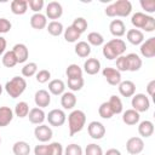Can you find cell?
Masks as SVG:
<instances>
[{
	"mask_svg": "<svg viewBox=\"0 0 155 155\" xmlns=\"http://www.w3.org/2000/svg\"><path fill=\"white\" fill-rule=\"evenodd\" d=\"M28 117H29V121L34 125H41L45 120H46V114L45 111L41 109V108H33L29 110V114H28Z\"/></svg>",
	"mask_w": 155,
	"mask_h": 155,
	"instance_id": "cell-18",
	"label": "cell"
},
{
	"mask_svg": "<svg viewBox=\"0 0 155 155\" xmlns=\"http://www.w3.org/2000/svg\"><path fill=\"white\" fill-rule=\"evenodd\" d=\"M108 103H109V105H110V108H111L114 115H115V114H121V113H122V110H124V104H122V101H121L120 97L113 94V96H110Z\"/></svg>",
	"mask_w": 155,
	"mask_h": 155,
	"instance_id": "cell-31",
	"label": "cell"
},
{
	"mask_svg": "<svg viewBox=\"0 0 155 155\" xmlns=\"http://www.w3.org/2000/svg\"><path fill=\"white\" fill-rule=\"evenodd\" d=\"M46 28H47L48 34L52 35V36H59V35L64 31L63 24H62L61 22H58V21H51V22L46 25Z\"/></svg>",
	"mask_w": 155,
	"mask_h": 155,
	"instance_id": "cell-32",
	"label": "cell"
},
{
	"mask_svg": "<svg viewBox=\"0 0 155 155\" xmlns=\"http://www.w3.org/2000/svg\"><path fill=\"white\" fill-rule=\"evenodd\" d=\"M101 70V62L97 58H87L84 63V71L88 75H96Z\"/></svg>",
	"mask_w": 155,
	"mask_h": 155,
	"instance_id": "cell-20",
	"label": "cell"
},
{
	"mask_svg": "<svg viewBox=\"0 0 155 155\" xmlns=\"http://www.w3.org/2000/svg\"><path fill=\"white\" fill-rule=\"evenodd\" d=\"M71 27H73L78 33L82 34V33L86 31V29H87V27H88V23H87V21H86L84 17H76V18L73 21Z\"/></svg>",
	"mask_w": 155,
	"mask_h": 155,
	"instance_id": "cell-38",
	"label": "cell"
},
{
	"mask_svg": "<svg viewBox=\"0 0 155 155\" xmlns=\"http://www.w3.org/2000/svg\"><path fill=\"white\" fill-rule=\"evenodd\" d=\"M44 5H45L44 0H28V6L35 13H40V11L44 8Z\"/></svg>",
	"mask_w": 155,
	"mask_h": 155,
	"instance_id": "cell-46",
	"label": "cell"
},
{
	"mask_svg": "<svg viewBox=\"0 0 155 155\" xmlns=\"http://www.w3.org/2000/svg\"><path fill=\"white\" fill-rule=\"evenodd\" d=\"M0 144H1V138H0Z\"/></svg>",
	"mask_w": 155,
	"mask_h": 155,
	"instance_id": "cell-55",
	"label": "cell"
},
{
	"mask_svg": "<svg viewBox=\"0 0 155 155\" xmlns=\"http://www.w3.org/2000/svg\"><path fill=\"white\" fill-rule=\"evenodd\" d=\"M140 6L147 13L155 12V0H140Z\"/></svg>",
	"mask_w": 155,
	"mask_h": 155,
	"instance_id": "cell-47",
	"label": "cell"
},
{
	"mask_svg": "<svg viewBox=\"0 0 155 155\" xmlns=\"http://www.w3.org/2000/svg\"><path fill=\"white\" fill-rule=\"evenodd\" d=\"M12 28V24L8 19L6 18H0V34H5L8 33Z\"/></svg>",
	"mask_w": 155,
	"mask_h": 155,
	"instance_id": "cell-49",
	"label": "cell"
},
{
	"mask_svg": "<svg viewBox=\"0 0 155 155\" xmlns=\"http://www.w3.org/2000/svg\"><path fill=\"white\" fill-rule=\"evenodd\" d=\"M15 115L18 117H25L29 114V104L27 102H18L15 107Z\"/></svg>",
	"mask_w": 155,
	"mask_h": 155,
	"instance_id": "cell-37",
	"label": "cell"
},
{
	"mask_svg": "<svg viewBox=\"0 0 155 155\" xmlns=\"http://www.w3.org/2000/svg\"><path fill=\"white\" fill-rule=\"evenodd\" d=\"M76 96L74 94V92H64L61 97V105L63 107V109L65 110H71L75 105H76Z\"/></svg>",
	"mask_w": 155,
	"mask_h": 155,
	"instance_id": "cell-21",
	"label": "cell"
},
{
	"mask_svg": "<svg viewBox=\"0 0 155 155\" xmlns=\"http://www.w3.org/2000/svg\"><path fill=\"white\" fill-rule=\"evenodd\" d=\"M27 88V81L22 76H13L5 85V91L11 98H18Z\"/></svg>",
	"mask_w": 155,
	"mask_h": 155,
	"instance_id": "cell-5",
	"label": "cell"
},
{
	"mask_svg": "<svg viewBox=\"0 0 155 155\" xmlns=\"http://www.w3.org/2000/svg\"><path fill=\"white\" fill-rule=\"evenodd\" d=\"M2 88H4V87H2L1 84H0V96H1V93H2Z\"/></svg>",
	"mask_w": 155,
	"mask_h": 155,
	"instance_id": "cell-54",
	"label": "cell"
},
{
	"mask_svg": "<svg viewBox=\"0 0 155 155\" xmlns=\"http://www.w3.org/2000/svg\"><path fill=\"white\" fill-rule=\"evenodd\" d=\"M144 149V142L140 137H131L126 142V150L131 155H139Z\"/></svg>",
	"mask_w": 155,
	"mask_h": 155,
	"instance_id": "cell-8",
	"label": "cell"
},
{
	"mask_svg": "<svg viewBox=\"0 0 155 155\" xmlns=\"http://www.w3.org/2000/svg\"><path fill=\"white\" fill-rule=\"evenodd\" d=\"M63 147L58 142H52L48 144V155H63Z\"/></svg>",
	"mask_w": 155,
	"mask_h": 155,
	"instance_id": "cell-43",
	"label": "cell"
},
{
	"mask_svg": "<svg viewBox=\"0 0 155 155\" xmlns=\"http://www.w3.org/2000/svg\"><path fill=\"white\" fill-rule=\"evenodd\" d=\"M74 51L79 57L86 58L91 54V46L86 41H78L75 47H74Z\"/></svg>",
	"mask_w": 155,
	"mask_h": 155,
	"instance_id": "cell-29",
	"label": "cell"
},
{
	"mask_svg": "<svg viewBox=\"0 0 155 155\" xmlns=\"http://www.w3.org/2000/svg\"><path fill=\"white\" fill-rule=\"evenodd\" d=\"M46 25H47V18H46V16L42 15L41 12H40V13H34V15L30 17V27H31L33 29L41 30V29H44Z\"/></svg>",
	"mask_w": 155,
	"mask_h": 155,
	"instance_id": "cell-24",
	"label": "cell"
},
{
	"mask_svg": "<svg viewBox=\"0 0 155 155\" xmlns=\"http://www.w3.org/2000/svg\"><path fill=\"white\" fill-rule=\"evenodd\" d=\"M36 73H38V64L35 62H29V63L24 64L22 68V75L24 78L34 76V75H36Z\"/></svg>",
	"mask_w": 155,
	"mask_h": 155,
	"instance_id": "cell-39",
	"label": "cell"
},
{
	"mask_svg": "<svg viewBox=\"0 0 155 155\" xmlns=\"http://www.w3.org/2000/svg\"><path fill=\"white\" fill-rule=\"evenodd\" d=\"M109 30L115 38H121L126 33V25L121 19H113L109 24Z\"/></svg>",
	"mask_w": 155,
	"mask_h": 155,
	"instance_id": "cell-17",
	"label": "cell"
},
{
	"mask_svg": "<svg viewBox=\"0 0 155 155\" xmlns=\"http://www.w3.org/2000/svg\"><path fill=\"white\" fill-rule=\"evenodd\" d=\"M46 119H47V121L51 126L59 127V126L64 125V122L67 120V115L62 109H52L46 115Z\"/></svg>",
	"mask_w": 155,
	"mask_h": 155,
	"instance_id": "cell-7",
	"label": "cell"
},
{
	"mask_svg": "<svg viewBox=\"0 0 155 155\" xmlns=\"http://www.w3.org/2000/svg\"><path fill=\"white\" fill-rule=\"evenodd\" d=\"M90 46H102L104 44V38L101 33L97 31H91L87 35V41H86Z\"/></svg>",
	"mask_w": 155,
	"mask_h": 155,
	"instance_id": "cell-33",
	"label": "cell"
},
{
	"mask_svg": "<svg viewBox=\"0 0 155 155\" xmlns=\"http://www.w3.org/2000/svg\"><path fill=\"white\" fill-rule=\"evenodd\" d=\"M35 76H36L35 79H36V81L39 84H45V82H47L51 79V73L47 69H41V70H39L36 73Z\"/></svg>",
	"mask_w": 155,
	"mask_h": 155,
	"instance_id": "cell-45",
	"label": "cell"
},
{
	"mask_svg": "<svg viewBox=\"0 0 155 155\" xmlns=\"http://www.w3.org/2000/svg\"><path fill=\"white\" fill-rule=\"evenodd\" d=\"M139 119H140V115L134 109H127L122 113V121L128 126L137 125L139 122Z\"/></svg>",
	"mask_w": 155,
	"mask_h": 155,
	"instance_id": "cell-22",
	"label": "cell"
},
{
	"mask_svg": "<svg viewBox=\"0 0 155 155\" xmlns=\"http://www.w3.org/2000/svg\"><path fill=\"white\" fill-rule=\"evenodd\" d=\"M48 92L54 96H62L65 92V84L61 79H54L48 82Z\"/></svg>",
	"mask_w": 155,
	"mask_h": 155,
	"instance_id": "cell-26",
	"label": "cell"
},
{
	"mask_svg": "<svg viewBox=\"0 0 155 155\" xmlns=\"http://www.w3.org/2000/svg\"><path fill=\"white\" fill-rule=\"evenodd\" d=\"M12 52L17 59V63H24L29 57V50L24 44H16L12 47Z\"/></svg>",
	"mask_w": 155,
	"mask_h": 155,
	"instance_id": "cell-15",
	"label": "cell"
},
{
	"mask_svg": "<svg viewBox=\"0 0 155 155\" xmlns=\"http://www.w3.org/2000/svg\"><path fill=\"white\" fill-rule=\"evenodd\" d=\"M82 69L78 64H69L65 69V74L68 79H76V78H82Z\"/></svg>",
	"mask_w": 155,
	"mask_h": 155,
	"instance_id": "cell-35",
	"label": "cell"
},
{
	"mask_svg": "<svg viewBox=\"0 0 155 155\" xmlns=\"http://www.w3.org/2000/svg\"><path fill=\"white\" fill-rule=\"evenodd\" d=\"M131 23L134 29H143L144 31L151 33L155 30V18L143 12H136L131 17Z\"/></svg>",
	"mask_w": 155,
	"mask_h": 155,
	"instance_id": "cell-3",
	"label": "cell"
},
{
	"mask_svg": "<svg viewBox=\"0 0 155 155\" xmlns=\"http://www.w3.org/2000/svg\"><path fill=\"white\" fill-rule=\"evenodd\" d=\"M13 110L10 107H0V127H6L13 119Z\"/></svg>",
	"mask_w": 155,
	"mask_h": 155,
	"instance_id": "cell-27",
	"label": "cell"
},
{
	"mask_svg": "<svg viewBox=\"0 0 155 155\" xmlns=\"http://www.w3.org/2000/svg\"><path fill=\"white\" fill-rule=\"evenodd\" d=\"M103 155H121V151H120L119 149L110 148V149H108V150H107V153H105V154H103Z\"/></svg>",
	"mask_w": 155,
	"mask_h": 155,
	"instance_id": "cell-53",
	"label": "cell"
},
{
	"mask_svg": "<svg viewBox=\"0 0 155 155\" xmlns=\"http://www.w3.org/2000/svg\"><path fill=\"white\" fill-rule=\"evenodd\" d=\"M126 61H127V68L128 71H138L142 68V58L137 53H128L126 54Z\"/></svg>",
	"mask_w": 155,
	"mask_h": 155,
	"instance_id": "cell-19",
	"label": "cell"
},
{
	"mask_svg": "<svg viewBox=\"0 0 155 155\" xmlns=\"http://www.w3.org/2000/svg\"><path fill=\"white\" fill-rule=\"evenodd\" d=\"M86 124V115L82 110L75 109L68 115V127H69V136H74L79 133Z\"/></svg>",
	"mask_w": 155,
	"mask_h": 155,
	"instance_id": "cell-4",
	"label": "cell"
},
{
	"mask_svg": "<svg viewBox=\"0 0 155 155\" xmlns=\"http://www.w3.org/2000/svg\"><path fill=\"white\" fill-rule=\"evenodd\" d=\"M126 38L132 45H140L144 41V33L139 29H130L126 33Z\"/></svg>",
	"mask_w": 155,
	"mask_h": 155,
	"instance_id": "cell-25",
	"label": "cell"
},
{
	"mask_svg": "<svg viewBox=\"0 0 155 155\" xmlns=\"http://www.w3.org/2000/svg\"><path fill=\"white\" fill-rule=\"evenodd\" d=\"M116 70H119L120 73L121 71H128V68H127V61H126V56H120L116 58Z\"/></svg>",
	"mask_w": 155,
	"mask_h": 155,
	"instance_id": "cell-48",
	"label": "cell"
},
{
	"mask_svg": "<svg viewBox=\"0 0 155 155\" xmlns=\"http://www.w3.org/2000/svg\"><path fill=\"white\" fill-rule=\"evenodd\" d=\"M63 154L64 155H84V151H82V148L79 144L71 143V144L67 145V148L64 149Z\"/></svg>",
	"mask_w": 155,
	"mask_h": 155,
	"instance_id": "cell-42",
	"label": "cell"
},
{
	"mask_svg": "<svg viewBox=\"0 0 155 155\" xmlns=\"http://www.w3.org/2000/svg\"><path fill=\"white\" fill-rule=\"evenodd\" d=\"M98 114L102 119H111L114 116V113L109 105L108 102H103L99 107H98Z\"/></svg>",
	"mask_w": 155,
	"mask_h": 155,
	"instance_id": "cell-40",
	"label": "cell"
},
{
	"mask_svg": "<svg viewBox=\"0 0 155 155\" xmlns=\"http://www.w3.org/2000/svg\"><path fill=\"white\" fill-rule=\"evenodd\" d=\"M34 102L36 104L38 108H46L50 105L51 103V94L48 91L46 90H38L35 92V96H34Z\"/></svg>",
	"mask_w": 155,
	"mask_h": 155,
	"instance_id": "cell-14",
	"label": "cell"
},
{
	"mask_svg": "<svg viewBox=\"0 0 155 155\" xmlns=\"http://www.w3.org/2000/svg\"><path fill=\"white\" fill-rule=\"evenodd\" d=\"M28 10L27 0H13L11 1V11L13 15H24Z\"/></svg>",
	"mask_w": 155,
	"mask_h": 155,
	"instance_id": "cell-28",
	"label": "cell"
},
{
	"mask_svg": "<svg viewBox=\"0 0 155 155\" xmlns=\"http://www.w3.org/2000/svg\"><path fill=\"white\" fill-rule=\"evenodd\" d=\"M12 151L15 155H29L30 153V145L25 140H18L13 144Z\"/></svg>",
	"mask_w": 155,
	"mask_h": 155,
	"instance_id": "cell-30",
	"label": "cell"
},
{
	"mask_svg": "<svg viewBox=\"0 0 155 155\" xmlns=\"http://www.w3.org/2000/svg\"><path fill=\"white\" fill-rule=\"evenodd\" d=\"M85 80L84 78H76V79H68V88L71 92H76L80 91L84 87Z\"/></svg>",
	"mask_w": 155,
	"mask_h": 155,
	"instance_id": "cell-41",
	"label": "cell"
},
{
	"mask_svg": "<svg viewBox=\"0 0 155 155\" xmlns=\"http://www.w3.org/2000/svg\"><path fill=\"white\" fill-rule=\"evenodd\" d=\"M63 15V7L58 1H51L47 4L46 6V18L56 21L58 18H61Z\"/></svg>",
	"mask_w": 155,
	"mask_h": 155,
	"instance_id": "cell-12",
	"label": "cell"
},
{
	"mask_svg": "<svg viewBox=\"0 0 155 155\" xmlns=\"http://www.w3.org/2000/svg\"><path fill=\"white\" fill-rule=\"evenodd\" d=\"M87 132L92 139H102L105 136V127L99 121H91L87 126Z\"/></svg>",
	"mask_w": 155,
	"mask_h": 155,
	"instance_id": "cell-10",
	"label": "cell"
},
{
	"mask_svg": "<svg viewBox=\"0 0 155 155\" xmlns=\"http://www.w3.org/2000/svg\"><path fill=\"white\" fill-rule=\"evenodd\" d=\"M147 92H148V94H149L150 97L154 96V93H155V80H151V81L147 85Z\"/></svg>",
	"mask_w": 155,
	"mask_h": 155,
	"instance_id": "cell-51",
	"label": "cell"
},
{
	"mask_svg": "<svg viewBox=\"0 0 155 155\" xmlns=\"http://www.w3.org/2000/svg\"><path fill=\"white\" fill-rule=\"evenodd\" d=\"M85 155H103V150H102L101 145H98L96 143H91L86 147Z\"/></svg>",
	"mask_w": 155,
	"mask_h": 155,
	"instance_id": "cell-44",
	"label": "cell"
},
{
	"mask_svg": "<svg viewBox=\"0 0 155 155\" xmlns=\"http://www.w3.org/2000/svg\"><path fill=\"white\" fill-rule=\"evenodd\" d=\"M103 76L105 78L107 82L111 86H117L122 80H121V73L119 70H116L115 68L111 67H105L102 70Z\"/></svg>",
	"mask_w": 155,
	"mask_h": 155,
	"instance_id": "cell-9",
	"label": "cell"
},
{
	"mask_svg": "<svg viewBox=\"0 0 155 155\" xmlns=\"http://www.w3.org/2000/svg\"><path fill=\"white\" fill-rule=\"evenodd\" d=\"M119 93L122 96V97H132L134 93H136V85L133 81L131 80H125V81H121L119 85Z\"/></svg>",
	"mask_w": 155,
	"mask_h": 155,
	"instance_id": "cell-16",
	"label": "cell"
},
{
	"mask_svg": "<svg viewBox=\"0 0 155 155\" xmlns=\"http://www.w3.org/2000/svg\"><path fill=\"white\" fill-rule=\"evenodd\" d=\"M132 12V4L128 0H117L105 7L108 17H127Z\"/></svg>",
	"mask_w": 155,
	"mask_h": 155,
	"instance_id": "cell-2",
	"label": "cell"
},
{
	"mask_svg": "<svg viewBox=\"0 0 155 155\" xmlns=\"http://www.w3.org/2000/svg\"><path fill=\"white\" fill-rule=\"evenodd\" d=\"M138 133L143 138H149L154 133V124L150 120H144L138 122Z\"/></svg>",
	"mask_w": 155,
	"mask_h": 155,
	"instance_id": "cell-23",
	"label": "cell"
},
{
	"mask_svg": "<svg viewBox=\"0 0 155 155\" xmlns=\"http://www.w3.org/2000/svg\"><path fill=\"white\" fill-rule=\"evenodd\" d=\"M125 51H126V42L121 39H111L107 44H104L102 48L103 56L109 61L116 59L117 57L122 56Z\"/></svg>",
	"mask_w": 155,
	"mask_h": 155,
	"instance_id": "cell-1",
	"label": "cell"
},
{
	"mask_svg": "<svg viewBox=\"0 0 155 155\" xmlns=\"http://www.w3.org/2000/svg\"><path fill=\"white\" fill-rule=\"evenodd\" d=\"M139 51H140V54L145 58L155 57V38L151 36V38L147 39L145 41H143L140 44Z\"/></svg>",
	"mask_w": 155,
	"mask_h": 155,
	"instance_id": "cell-13",
	"label": "cell"
},
{
	"mask_svg": "<svg viewBox=\"0 0 155 155\" xmlns=\"http://www.w3.org/2000/svg\"><path fill=\"white\" fill-rule=\"evenodd\" d=\"M6 46H7V41L4 36H0V56L5 53V50H6Z\"/></svg>",
	"mask_w": 155,
	"mask_h": 155,
	"instance_id": "cell-52",
	"label": "cell"
},
{
	"mask_svg": "<svg viewBox=\"0 0 155 155\" xmlns=\"http://www.w3.org/2000/svg\"><path fill=\"white\" fill-rule=\"evenodd\" d=\"M131 105H132V109H134L136 111L144 113V111H148L149 110V108H150V101H149V98L144 93H134L132 96Z\"/></svg>",
	"mask_w": 155,
	"mask_h": 155,
	"instance_id": "cell-6",
	"label": "cell"
},
{
	"mask_svg": "<svg viewBox=\"0 0 155 155\" xmlns=\"http://www.w3.org/2000/svg\"><path fill=\"white\" fill-rule=\"evenodd\" d=\"M35 155H48V144H39L34 148Z\"/></svg>",
	"mask_w": 155,
	"mask_h": 155,
	"instance_id": "cell-50",
	"label": "cell"
},
{
	"mask_svg": "<svg viewBox=\"0 0 155 155\" xmlns=\"http://www.w3.org/2000/svg\"><path fill=\"white\" fill-rule=\"evenodd\" d=\"M1 61H2V65L6 67V68H13V67L17 64V59H16V57H15L12 50H11V51H6V52L2 54Z\"/></svg>",
	"mask_w": 155,
	"mask_h": 155,
	"instance_id": "cell-36",
	"label": "cell"
},
{
	"mask_svg": "<svg viewBox=\"0 0 155 155\" xmlns=\"http://www.w3.org/2000/svg\"><path fill=\"white\" fill-rule=\"evenodd\" d=\"M34 136H35V138H36L39 142L46 143V142H48V140L52 138L53 132H52V128H51L50 126L41 124V125H38V126L35 127V130H34Z\"/></svg>",
	"mask_w": 155,
	"mask_h": 155,
	"instance_id": "cell-11",
	"label": "cell"
},
{
	"mask_svg": "<svg viewBox=\"0 0 155 155\" xmlns=\"http://www.w3.org/2000/svg\"><path fill=\"white\" fill-rule=\"evenodd\" d=\"M63 34H64V39H65L67 42H78V40L81 36V34L78 33L71 25H69L68 28H65L64 31H63Z\"/></svg>",
	"mask_w": 155,
	"mask_h": 155,
	"instance_id": "cell-34",
	"label": "cell"
}]
</instances>
